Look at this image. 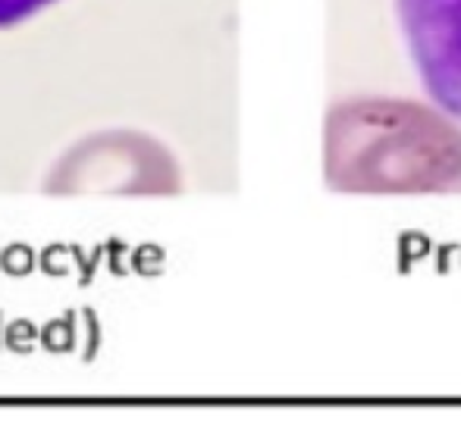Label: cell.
<instances>
[{"label":"cell","instance_id":"2","mask_svg":"<svg viewBox=\"0 0 461 429\" xmlns=\"http://www.w3.org/2000/svg\"><path fill=\"white\" fill-rule=\"evenodd\" d=\"M50 4H54V0H0V29L35 16L38 10H44V6H50Z\"/></svg>","mask_w":461,"mask_h":429},{"label":"cell","instance_id":"1","mask_svg":"<svg viewBox=\"0 0 461 429\" xmlns=\"http://www.w3.org/2000/svg\"><path fill=\"white\" fill-rule=\"evenodd\" d=\"M399 16L430 97L461 116V0H399Z\"/></svg>","mask_w":461,"mask_h":429}]
</instances>
